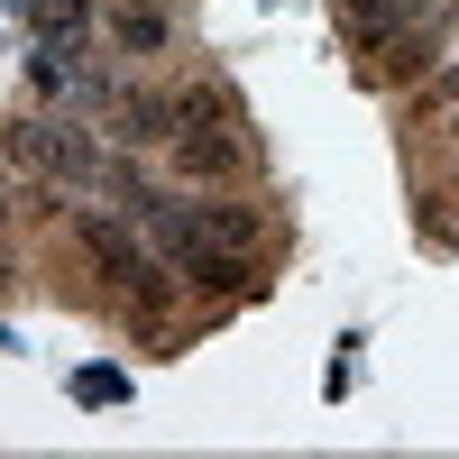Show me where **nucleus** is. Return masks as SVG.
Segmentation results:
<instances>
[{
	"mask_svg": "<svg viewBox=\"0 0 459 459\" xmlns=\"http://www.w3.org/2000/svg\"><path fill=\"white\" fill-rule=\"evenodd\" d=\"M0 157H10L19 175H47V184H101L110 157H101V138L83 120H47V110H19V120H0Z\"/></svg>",
	"mask_w": 459,
	"mask_h": 459,
	"instance_id": "obj_1",
	"label": "nucleus"
},
{
	"mask_svg": "<svg viewBox=\"0 0 459 459\" xmlns=\"http://www.w3.org/2000/svg\"><path fill=\"white\" fill-rule=\"evenodd\" d=\"M74 239H83V257L101 266V276L110 285H147V276H166V257L157 248H147V230L129 221V212H74Z\"/></svg>",
	"mask_w": 459,
	"mask_h": 459,
	"instance_id": "obj_2",
	"label": "nucleus"
},
{
	"mask_svg": "<svg viewBox=\"0 0 459 459\" xmlns=\"http://www.w3.org/2000/svg\"><path fill=\"white\" fill-rule=\"evenodd\" d=\"M101 138H110V147H129V157L166 147V138H175V92H147V83L101 92Z\"/></svg>",
	"mask_w": 459,
	"mask_h": 459,
	"instance_id": "obj_3",
	"label": "nucleus"
},
{
	"mask_svg": "<svg viewBox=\"0 0 459 459\" xmlns=\"http://www.w3.org/2000/svg\"><path fill=\"white\" fill-rule=\"evenodd\" d=\"M101 47L129 56V65L166 56L175 47V0H101Z\"/></svg>",
	"mask_w": 459,
	"mask_h": 459,
	"instance_id": "obj_4",
	"label": "nucleus"
},
{
	"mask_svg": "<svg viewBox=\"0 0 459 459\" xmlns=\"http://www.w3.org/2000/svg\"><path fill=\"white\" fill-rule=\"evenodd\" d=\"M166 157H175L184 184H230V175L248 166V138H239V129H175Z\"/></svg>",
	"mask_w": 459,
	"mask_h": 459,
	"instance_id": "obj_5",
	"label": "nucleus"
},
{
	"mask_svg": "<svg viewBox=\"0 0 459 459\" xmlns=\"http://www.w3.org/2000/svg\"><path fill=\"white\" fill-rule=\"evenodd\" d=\"M184 203H194V194H184ZM194 230H203L212 248H230V257H257V248H266V221H257L248 203H221V194L194 203Z\"/></svg>",
	"mask_w": 459,
	"mask_h": 459,
	"instance_id": "obj_6",
	"label": "nucleus"
},
{
	"mask_svg": "<svg viewBox=\"0 0 459 459\" xmlns=\"http://www.w3.org/2000/svg\"><path fill=\"white\" fill-rule=\"evenodd\" d=\"M175 129H239L230 83H184V92H175Z\"/></svg>",
	"mask_w": 459,
	"mask_h": 459,
	"instance_id": "obj_7",
	"label": "nucleus"
},
{
	"mask_svg": "<svg viewBox=\"0 0 459 459\" xmlns=\"http://www.w3.org/2000/svg\"><path fill=\"white\" fill-rule=\"evenodd\" d=\"M92 28V0H37V37H83Z\"/></svg>",
	"mask_w": 459,
	"mask_h": 459,
	"instance_id": "obj_8",
	"label": "nucleus"
},
{
	"mask_svg": "<svg viewBox=\"0 0 459 459\" xmlns=\"http://www.w3.org/2000/svg\"><path fill=\"white\" fill-rule=\"evenodd\" d=\"M28 212V184H10V166H0V239H10V221Z\"/></svg>",
	"mask_w": 459,
	"mask_h": 459,
	"instance_id": "obj_9",
	"label": "nucleus"
},
{
	"mask_svg": "<svg viewBox=\"0 0 459 459\" xmlns=\"http://www.w3.org/2000/svg\"><path fill=\"white\" fill-rule=\"evenodd\" d=\"M83 404H120V377H110V368H83Z\"/></svg>",
	"mask_w": 459,
	"mask_h": 459,
	"instance_id": "obj_10",
	"label": "nucleus"
}]
</instances>
